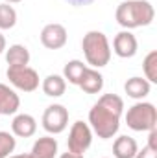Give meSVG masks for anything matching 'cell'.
I'll return each mask as SVG.
<instances>
[{
	"instance_id": "cell-8",
	"label": "cell",
	"mask_w": 157,
	"mask_h": 158,
	"mask_svg": "<svg viewBox=\"0 0 157 158\" xmlns=\"http://www.w3.org/2000/svg\"><path fill=\"white\" fill-rule=\"evenodd\" d=\"M67 30L65 26L54 22V24H46L41 31V44L48 50H59L67 44Z\"/></svg>"
},
{
	"instance_id": "cell-26",
	"label": "cell",
	"mask_w": 157,
	"mask_h": 158,
	"mask_svg": "<svg viewBox=\"0 0 157 158\" xmlns=\"http://www.w3.org/2000/svg\"><path fill=\"white\" fill-rule=\"evenodd\" d=\"M4 52H6V37L0 33V55H2Z\"/></svg>"
},
{
	"instance_id": "cell-7",
	"label": "cell",
	"mask_w": 157,
	"mask_h": 158,
	"mask_svg": "<svg viewBox=\"0 0 157 158\" xmlns=\"http://www.w3.org/2000/svg\"><path fill=\"white\" fill-rule=\"evenodd\" d=\"M67 125H69V110L63 105L54 103L46 107V110L43 112V129L48 134H59L67 129Z\"/></svg>"
},
{
	"instance_id": "cell-1",
	"label": "cell",
	"mask_w": 157,
	"mask_h": 158,
	"mask_svg": "<svg viewBox=\"0 0 157 158\" xmlns=\"http://www.w3.org/2000/svg\"><path fill=\"white\" fill-rule=\"evenodd\" d=\"M115 19L124 30L150 26L155 19V9L148 0H124L115 11Z\"/></svg>"
},
{
	"instance_id": "cell-30",
	"label": "cell",
	"mask_w": 157,
	"mask_h": 158,
	"mask_svg": "<svg viewBox=\"0 0 157 158\" xmlns=\"http://www.w3.org/2000/svg\"><path fill=\"white\" fill-rule=\"evenodd\" d=\"M104 158H107V156H104Z\"/></svg>"
},
{
	"instance_id": "cell-24",
	"label": "cell",
	"mask_w": 157,
	"mask_h": 158,
	"mask_svg": "<svg viewBox=\"0 0 157 158\" xmlns=\"http://www.w3.org/2000/svg\"><path fill=\"white\" fill-rule=\"evenodd\" d=\"M150 134H148V147L150 149H154L157 151V129H152V131H148Z\"/></svg>"
},
{
	"instance_id": "cell-20",
	"label": "cell",
	"mask_w": 157,
	"mask_h": 158,
	"mask_svg": "<svg viewBox=\"0 0 157 158\" xmlns=\"http://www.w3.org/2000/svg\"><path fill=\"white\" fill-rule=\"evenodd\" d=\"M17 24V11L9 4H0V30H11Z\"/></svg>"
},
{
	"instance_id": "cell-10",
	"label": "cell",
	"mask_w": 157,
	"mask_h": 158,
	"mask_svg": "<svg viewBox=\"0 0 157 158\" xmlns=\"http://www.w3.org/2000/svg\"><path fill=\"white\" fill-rule=\"evenodd\" d=\"M19 107H20L19 94L7 85L0 83V116H11L19 110Z\"/></svg>"
},
{
	"instance_id": "cell-29",
	"label": "cell",
	"mask_w": 157,
	"mask_h": 158,
	"mask_svg": "<svg viewBox=\"0 0 157 158\" xmlns=\"http://www.w3.org/2000/svg\"><path fill=\"white\" fill-rule=\"evenodd\" d=\"M6 4H17V2H22V0H4Z\"/></svg>"
},
{
	"instance_id": "cell-28",
	"label": "cell",
	"mask_w": 157,
	"mask_h": 158,
	"mask_svg": "<svg viewBox=\"0 0 157 158\" xmlns=\"http://www.w3.org/2000/svg\"><path fill=\"white\" fill-rule=\"evenodd\" d=\"M7 158H32V155L28 153V155H9Z\"/></svg>"
},
{
	"instance_id": "cell-13",
	"label": "cell",
	"mask_w": 157,
	"mask_h": 158,
	"mask_svg": "<svg viewBox=\"0 0 157 158\" xmlns=\"http://www.w3.org/2000/svg\"><path fill=\"white\" fill-rule=\"evenodd\" d=\"M124 90H126V94H128L131 99H139V101H142V99L150 94V90H152V83H150L148 79L135 76V77H129L128 81H126Z\"/></svg>"
},
{
	"instance_id": "cell-4",
	"label": "cell",
	"mask_w": 157,
	"mask_h": 158,
	"mask_svg": "<svg viewBox=\"0 0 157 158\" xmlns=\"http://www.w3.org/2000/svg\"><path fill=\"white\" fill-rule=\"evenodd\" d=\"M126 123L131 131L137 132H148L157 127V110L154 103L139 101L131 105L126 112Z\"/></svg>"
},
{
	"instance_id": "cell-18",
	"label": "cell",
	"mask_w": 157,
	"mask_h": 158,
	"mask_svg": "<svg viewBox=\"0 0 157 158\" xmlns=\"http://www.w3.org/2000/svg\"><path fill=\"white\" fill-rule=\"evenodd\" d=\"M85 68H87V64H83V61L72 59V61H69V63L65 64V68H63V77H65V81H69L70 85H78L81 76H83V72H85Z\"/></svg>"
},
{
	"instance_id": "cell-25",
	"label": "cell",
	"mask_w": 157,
	"mask_h": 158,
	"mask_svg": "<svg viewBox=\"0 0 157 158\" xmlns=\"http://www.w3.org/2000/svg\"><path fill=\"white\" fill-rule=\"evenodd\" d=\"M59 158H83V155H78V153H72V151H67L63 153Z\"/></svg>"
},
{
	"instance_id": "cell-23",
	"label": "cell",
	"mask_w": 157,
	"mask_h": 158,
	"mask_svg": "<svg viewBox=\"0 0 157 158\" xmlns=\"http://www.w3.org/2000/svg\"><path fill=\"white\" fill-rule=\"evenodd\" d=\"M133 158H157V151L150 149L148 145H144L142 149H139V151H137V155H135Z\"/></svg>"
},
{
	"instance_id": "cell-21",
	"label": "cell",
	"mask_w": 157,
	"mask_h": 158,
	"mask_svg": "<svg viewBox=\"0 0 157 158\" xmlns=\"http://www.w3.org/2000/svg\"><path fill=\"white\" fill-rule=\"evenodd\" d=\"M142 70H144V79H148L150 83H157V52L155 50H152L144 57Z\"/></svg>"
},
{
	"instance_id": "cell-19",
	"label": "cell",
	"mask_w": 157,
	"mask_h": 158,
	"mask_svg": "<svg viewBox=\"0 0 157 158\" xmlns=\"http://www.w3.org/2000/svg\"><path fill=\"white\" fill-rule=\"evenodd\" d=\"M96 103L102 105L104 109H107V110L118 114V116H122V112H124V101H122V98L117 96V94H104Z\"/></svg>"
},
{
	"instance_id": "cell-15",
	"label": "cell",
	"mask_w": 157,
	"mask_h": 158,
	"mask_svg": "<svg viewBox=\"0 0 157 158\" xmlns=\"http://www.w3.org/2000/svg\"><path fill=\"white\" fill-rule=\"evenodd\" d=\"M6 61H7L9 68L28 66V63H30V52L22 44H11L9 48H6Z\"/></svg>"
},
{
	"instance_id": "cell-5",
	"label": "cell",
	"mask_w": 157,
	"mask_h": 158,
	"mask_svg": "<svg viewBox=\"0 0 157 158\" xmlns=\"http://www.w3.org/2000/svg\"><path fill=\"white\" fill-rule=\"evenodd\" d=\"M7 79L9 83L17 88V90H22V92H34L39 88V74L30 68V66H15V68H9L7 66Z\"/></svg>"
},
{
	"instance_id": "cell-14",
	"label": "cell",
	"mask_w": 157,
	"mask_h": 158,
	"mask_svg": "<svg viewBox=\"0 0 157 158\" xmlns=\"http://www.w3.org/2000/svg\"><path fill=\"white\" fill-rule=\"evenodd\" d=\"M32 158H56L57 155V140L54 136H41L32 147Z\"/></svg>"
},
{
	"instance_id": "cell-22",
	"label": "cell",
	"mask_w": 157,
	"mask_h": 158,
	"mask_svg": "<svg viewBox=\"0 0 157 158\" xmlns=\"http://www.w3.org/2000/svg\"><path fill=\"white\" fill-rule=\"evenodd\" d=\"M17 147V140L13 134L0 131V158H7Z\"/></svg>"
},
{
	"instance_id": "cell-11",
	"label": "cell",
	"mask_w": 157,
	"mask_h": 158,
	"mask_svg": "<svg viewBox=\"0 0 157 158\" xmlns=\"http://www.w3.org/2000/svg\"><path fill=\"white\" fill-rule=\"evenodd\" d=\"M11 131L19 138H30L37 131V121L32 114H17L11 121Z\"/></svg>"
},
{
	"instance_id": "cell-17",
	"label": "cell",
	"mask_w": 157,
	"mask_h": 158,
	"mask_svg": "<svg viewBox=\"0 0 157 158\" xmlns=\"http://www.w3.org/2000/svg\"><path fill=\"white\" fill-rule=\"evenodd\" d=\"M43 92L48 96V98H61L67 90V81L63 76H57V74H50L43 79Z\"/></svg>"
},
{
	"instance_id": "cell-9",
	"label": "cell",
	"mask_w": 157,
	"mask_h": 158,
	"mask_svg": "<svg viewBox=\"0 0 157 158\" xmlns=\"http://www.w3.org/2000/svg\"><path fill=\"white\" fill-rule=\"evenodd\" d=\"M139 50V42H137V37L129 31V30H124L115 35L113 39V52L117 53L118 57L122 59H129L137 53Z\"/></svg>"
},
{
	"instance_id": "cell-16",
	"label": "cell",
	"mask_w": 157,
	"mask_h": 158,
	"mask_svg": "<svg viewBox=\"0 0 157 158\" xmlns=\"http://www.w3.org/2000/svg\"><path fill=\"white\" fill-rule=\"evenodd\" d=\"M137 151H139L137 142L128 134L118 136L113 143V156L115 158H133L137 155Z\"/></svg>"
},
{
	"instance_id": "cell-27",
	"label": "cell",
	"mask_w": 157,
	"mask_h": 158,
	"mask_svg": "<svg viewBox=\"0 0 157 158\" xmlns=\"http://www.w3.org/2000/svg\"><path fill=\"white\" fill-rule=\"evenodd\" d=\"M70 4H74V6H85V4H89V2H92V0H69Z\"/></svg>"
},
{
	"instance_id": "cell-2",
	"label": "cell",
	"mask_w": 157,
	"mask_h": 158,
	"mask_svg": "<svg viewBox=\"0 0 157 158\" xmlns=\"http://www.w3.org/2000/svg\"><path fill=\"white\" fill-rule=\"evenodd\" d=\"M81 50H83L87 64H91L92 68L107 66L111 61V46L105 33L102 31H96V30L87 31L81 40Z\"/></svg>"
},
{
	"instance_id": "cell-6",
	"label": "cell",
	"mask_w": 157,
	"mask_h": 158,
	"mask_svg": "<svg viewBox=\"0 0 157 158\" xmlns=\"http://www.w3.org/2000/svg\"><path fill=\"white\" fill-rule=\"evenodd\" d=\"M92 143V131L89 127V123L85 121H74L72 127H70V132H69V138H67V145H69V151L72 153H78L83 155Z\"/></svg>"
},
{
	"instance_id": "cell-3",
	"label": "cell",
	"mask_w": 157,
	"mask_h": 158,
	"mask_svg": "<svg viewBox=\"0 0 157 158\" xmlns=\"http://www.w3.org/2000/svg\"><path fill=\"white\" fill-rule=\"evenodd\" d=\"M89 127L94 134H98V138L109 140L120 129V116L94 103L92 109L89 110Z\"/></svg>"
},
{
	"instance_id": "cell-12",
	"label": "cell",
	"mask_w": 157,
	"mask_h": 158,
	"mask_svg": "<svg viewBox=\"0 0 157 158\" xmlns=\"http://www.w3.org/2000/svg\"><path fill=\"white\" fill-rule=\"evenodd\" d=\"M78 86L85 94H98L104 88V76L96 68H85L83 76L79 79Z\"/></svg>"
}]
</instances>
